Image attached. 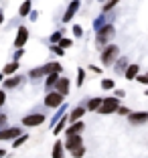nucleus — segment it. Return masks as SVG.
I'll use <instances>...</instances> for the list:
<instances>
[{
    "label": "nucleus",
    "mask_w": 148,
    "mask_h": 158,
    "mask_svg": "<svg viewBox=\"0 0 148 158\" xmlns=\"http://www.w3.org/2000/svg\"><path fill=\"white\" fill-rule=\"evenodd\" d=\"M59 71H61L59 63H47V65L39 67V69H32L28 75H31L32 79H37V77H41V75H51V73H59Z\"/></svg>",
    "instance_id": "f257e3e1"
},
{
    "label": "nucleus",
    "mask_w": 148,
    "mask_h": 158,
    "mask_svg": "<svg viewBox=\"0 0 148 158\" xmlns=\"http://www.w3.org/2000/svg\"><path fill=\"white\" fill-rule=\"evenodd\" d=\"M118 53H120V49H118L116 45H110V47H106V51L102 53V63H104V65H112V63L116 61Z\"/></svg>",
    "instance_id": "f03ea898"
},
{
    "label": "nucleus",
    "mask_w": 148,
    "mask_h": 158,
    "mask_svg": "<svg viewBox=\"0 0 148 158\" xmlns=\"http://www.w3.org/2000/svg\"><path fill=\"white\" fill-rule=\"evenodd\" d=\"M114 33H116V28L112 27V24H106L104 28H99L97 31V45H104L106 41H110L114 37Z\"/></svg>",
    "instance_id": "7ed1b4c3"
},
{
    "label": "nucleus",
    "mask_w": 148,
    "mask_h": 158,
    "mask_svg": "<svg viewBox=\"0 0 148 158\" xmlns=\"http://www.w3.org/2000/svg\"><path fill=\"white\" fill-rule=\"evenodd\" d=\"M61 102H63V95L57 93V91L47 93V98H45V106L47 107H61Z\"/></svg>",
    "instance_id": "20e7f679"
},
{
    "label": "nucleus",
    "mask_w": 148,
    "mask_h": 158,
    "mask_svg": "<svg viewBox=\"0 0 148 158\" xmlns=\"http://www.w3.org/2000/svg\"><path fill=\"white\" fill-rule=\"evenodd\" d=\"M118 110V99L116 98H108L102 102V107H99V114H112Z\"/></svg>",
    "instance_id": "39448f33"
},
{
    "label": "nucleus",
    "mask_w": 148,
    "mask_h": 158,
    "mask_svg": "<svg viewBox=\"0 0 148 158\" xmlns=\"http://www.w3.org/2000/svg\"><path fill=\"white\" fill-rule=\"evenodd\" d=\"M45 122V116H41V114H31V116L23 118V124L24 126H39Z\"/></svg>",
    "instance_id": "423d86ee"
},
{
    "label": "nucleus",
    "mask_w": 148,
    "mask_h": 158,
    "mask_svg": "<svg viewBox=\"0 0 148 158\" xmlns=\"http://www.w3.org/2000/svg\"><path fill=\"white\" fill-rule=\"evenodd\" d=\"M27 39H28V31L24 27H20L19 33H16V39H14V47H16V49H20V47L27 43Z\"/></svg>",
    "instance_id": "0eeeda50"
},
{
    "label": "nucleus",
    "mask_w": 148,
    "mask_h": 158,
    "mask_svg": "<svg viewBox=\"0 0 148 158\" xmlns=\"http://www.w3.org/2000/svg\"><path fill=\"white\" fill-rule=\"evenodd\" d=\"M79 4H81V2H79V0H73V2H71V4H69V8L65 10V14H63V23H69V20L73 19V14L77 12Z\"/></svg>",
    "instance_id": "6e6552de"
},
{
    "label": "nucleus",
    "mask_w": 148,
    "mask_h": 158,
    "mask_svg": "<svg viewBox=\"0 0 148 158\" xmlns=\"http://www.w3.org/2000/svg\"><path fill=\"white\" fill-rule=\"evenodd\" d=\"M20 134L19 128H8V130H0V140H16Z\"/></svg>",
    "instance_id": "1a4fd4ad"
},
{
    "label": "nucleus",
    "mask_w": 148,
    "mask_h": 158,
    "mask_svg": "<svg viewBox=\"0 0 148 158\" xmlns=\"http://www.w3.org/2000/svg\"><path fill=\"white\" fill-rule=\"evenodd\" d=\"M130 124H144V122H148V114L146 112H134L128 116Z\"/></svg>",
    "instance_id": "9d476101"
},
{
    "label": "nucleus",
    "mask_w": 148,
    "mask_h": 158,
    "mask_svg": "<svg viewBox=\"0 0 148 158\" xmlns=\"http://www.w3.org/2000/svg\"><path fill=\"white\" fill-rule=\"evenodd\" d=\"M83 144V138H81V136H69V138H67V142H65V146H67V150H75L77 148V146H81Z\"/></svg>",
    "instance_id": "9b49d317"
},
{
    "label": "nucleus",
    "mask_w": 148,
    "mask_h": 158,
    "mask_svg": "<svg viewBox=\"0 0 148 158\" xmlns=\"http://www.w3.org/2000/svg\"><path fill=\"white\" fill-rule=\"evenodd\" d=\"M83 122H75L73 126H71V128H67V138H69V136H81V132H83Z\"/></svg>",
    "instance_id": "f8f14e48"
},
{
    "label": "nucleus",
    "mask_w": 148,
    "mask_h": 158,
    "mask_svg": "<svg viewBox=\"0 0 148 158\" xmlns=\"http://www.w3.org/2000/svg\"><path fill=\"white\" fill-rule=\"evenodd\" d=\"M55 85H57V93H61V95L69 93V79H67V77H61Z\"/></svg>",
    "instance_id": "ddd939ff"
},
{
    "label": "nucleus",
    "mask_w": 148,
    "mask_h": 158,
    "mask_svg": "<svg viewBox=\"0 0 148 158\" xmlns=\"http://www.w3.org/2000/svg\"><path fill=\"white\" fill-rule=\"evenodd\" d=\"M83 114H85V107H77V110H73L71 112V116H69V122H79V118H83Z\"/></svg>",
    "instance_id": "4468645a"
},
{
    "label": "nucleus",
    "mask_w": 148,
    "mask_h": 158,
    "mask_svg": "<svg viewBox=\"0 0 148 158\" xmlns=\"http://www.w3.org/2000/svg\"><path fill=\"white\" fill-rule=\"evenodd\" d=\"M138 69H140L138 65H130V67H126V71H124L126 79H134L136 75H138Z\"/></svg>",
    "instance_id": "2eb2a0df"
},
{
    "label": "nucleus",
    "mask_w": 148,
    "mask_h": 158,
    "mask_svg": "<svg viewBox=\"0 0 148 158\" xmlns=\"http://www.w3.org/2000/svg\"><path fill=\"white\" fill-rule=\"evenodd\" d=\"M53 158H65L63 156V142H55V146H53Z\"/></svg>",
    "instance_id": "dca6fc26"
},
{
    "label": "nucleus",
    "mask_w": 148,
    "mask_h": 158,
    "mask_svg": "<svg viewBox=\"0 0 148 158\" xmlns=\"http://www.w3.org/2000/svg\"><path fill=\"white\" fill-rule=\"evenodd\" d=\"M102 102H104V99H99V98H93V99H89V103H87V110H99V107H102Z\"/></svg>",
    "instance_id": "f3484780"
},
{
    "label": "nucleus",
    "mask_w": 148,
    "mask_h": 158,
    "mask_svg": "<svg viewBox=\"0 0 148 158\" xmlns=\"http://www.w3.org/2000/svg\"><path fill=\"white\" fill-rule=\"evenodd\" d=\"M57 81H59V79H57V73H51L49 77H47V89H49V93H51V87L57 83Z\"/></svg>",
    "instance_id": "a211bd4d"
},
{
    "label": "nucleus",
    "mask_w": 148,
    "mask_h": 158,
    "mask_svg": "<svg viewBox=\"0 0 148 158\" xmlns=\"http://www.w3.org/2000/svg\"><path fill=\"white\" fill-rule=\"evenodd\" d=\"M20 81H23V77H12V79H8V81H6V83H4V87L12 89V87H16V85H19Z\"/></svg>",
    "instance_id": "6ab92c4d"
},
{
    "label": "nucleus",
    "mask_w": 148,
    "mask_h": 158,
    "mask_svg": "<svg viewBox=\"0 0 148 158\" xmlns=\"http://www.w3.org/2000/svg\"><path fill=\"white\" fill-rule=\"evenodd\" d=\"M83 154H85V146H83V144H81V146H77L75 150H71V156H73V158H81Z\"/></svg>",
    "instance_id": "aec40b11"
},
{
    "label": "nucleus",
    "mask_w": 148,
    "mask_h": 158,
    "mask_svg": "<svg viewBox=\"0 0 148 158\" xmlns=\"http://www.w3.org/2000/svg\"><path fill=\"white\" fill-rule=\"evenodd\" d=\"M16 69H19V63L14 61V63H8V65L4 67V73H6V75H12V73H14Z\"/></svg>",
    "instance_id": "412c9836"
},
{
    "label": "nucleus",
    "mask_w": 148,
    "mask_h": 158,
    "mask_svg": "<svg viewBox=\"0 0 148 158\" xmlns=\"http://www.w3.org/2000/svg\"><path fill=\"white\" fill-rule=\"evenodd\" d=\"M28 12H31V0L23 2V6H20V16H27Z\"/></svg>",
    "instance_id": "4be33fe9"
},
{
    "label": "nucleus",
    "mask_w": 148,
    "mask_h": 158,
    "mask_svg": "<svg viewBox=\"0 0 148 158\" xmlns=\"http://www.w3.org/2000/svg\"><path fill=\"white\" fill-rule=\"evenodd\" d=\"M126 63H128L126 59H120V61L116 63V69H114V71H118V73H122V71H124V67H126Z\"/></svg>",
    "instance_id": "5701e85b"
},
{
    "label": "nucleus",
    "mask_w": 148,
    "mask_h": 158,
    "mask_svg": "<svg viewBox=\"0 0 148 158\" xmlns=\"http://www.w3.org/2000/svg\"><path fill=\"white\" fill-rule=\"evenodd\" d=\"M24 142H27V136H19V138H16V140H14V148H19V146L20 144H24Z\"/></svg>",
    "instance_id": "b1692460"
},
{
    "label": "nucleus",
    "mask_w": 148,
    "mask_h": 158,
    "mask_svg": "<svg viewBox=\"0 0 148 158\" xmlns=\"http://www.w3.org/2000/svg\"><path fill=\"white\" fill-rule=\"evenodd\" d=\"M102 87L104 89H112V87H114V81H112V79H104V81H102Z\"/></svg>",
    "instance_id": "393cba45"
},
{
    "label": "nucleus",
    "mask_w": 148,
    "mask_h": 158,
    "mask_svg": "<svg viewBox=\"0 0 148 158\" xmlns=\"http://www.w3.org/2000/svg\"><path fill=\"white\" fill-rule=\"evenodd\" d=\"M65 122H67V118H61V120H59V124L55 126V132H57V134H59V132L63 130V126H65Z\"/></svg>",
    "instance_id": "a878e982"
},
{
    "label": "nucleus",
    "mask_w": 148,
    "mask_h": 158,
    "mask_svg": "<svg viewBox=\"0 0 148 158\" xmlns=\"http://www.w3.org/2000/svg\"><path fill=\"white\" fill-rule=\"evenodd\" d=\"M83 79H85V73H83V69H79L77 71V85L83 83Z\"/></svg>",
    "instance_id": "bb28decb"
},
{
    "label": "nucleus",
    "mask_w": 148,
    "mask_h": 158,
    "mask_svg": "<svg viewBox=\"0 0 148 158\" xmlns=\"http://www.w3.org/2000/svg\"><path fill=\"white\" fill-rule=\"evenodd\" d=\"M73 35H75V37H81V35H83V28L79 27V24H75V27H73Z\"/></svg>",
    "instance_id": "cd10ccee"
},
{
    "label": "nucleus",
    "mask_w": 148,
    "mask_h": 158,
    "mask_svg": "<svg viewBox=\"0 0 148 158\" xmlns=\"http://www.w3.org/2000/svg\"><path fill=\"white\" fill-rule=\"evenodd\" d=\"M61 49H69V47H71V41H69V39H61Z\"/></svg>",
    "instance_id": "c85d7f7f"
},
{
    "label": "nucleus",
    "mask_w": 148,
    "mask_h": 158,
    "mask_svg": "<svg viewBox=\"0 0 148 158\" xmlns=\"http://www.w3.org/2000/svg\"><path fill=\"white\" fill-rule=\"evenodd\" d=\"M118 2H120V0H108V4H104V8L108 10V8H112V6H116Z\"/></svg>",
    "instance_id": "c756f323"
},
{
    "label": "nucleus",
    "mask_w": 148,
    "mask_h": 158,
    "mask_svg": "<svg viewBox=\"0 0 148 158\" xmlns=\"http://www.w3.org/2000/svg\"><path fill=\"white\" fill-rule=\"evenodd\" d=\"M23 55H24V51H23V49H19V51L14 53V61L19 63V59H20V57H23Z\"/></svg>",
    "instance_id": "7c9ffc66"
},
{
    "label": "nucleus",
    "mask_w": 148,
    "mask_h": 158,
    "mask_svg": "<svg viewBox=\"0 0 148 158\" xmlns=\"http://www.w3.org/2000/svg\"><path fill=\"white\" fill-rule=\"evenodd\" d=\"M51 51L55 53V55H65V53H63V49H61V47H53Z\"/></svg>",
    "instance_id": "2f4dec72"
},
{
    "label": "nucleus",
    "mask_w": 148,
    "mask_h": 158,
    "mask_svg": "<svg viewBox=\"0 0 148 158\" xmlns=\"http://www.w3.org/2000/svg\"><path fill=\"white\" fill-rule=\"evenodd\" d=\"M51 41H53V43L61 41V33H53V35H51Z\"/></svg>",
    "instance_id": "473e14b6"
},
{
    "label": "nucleus",
    "mask_w": 148,
    "mask_h": 158,
    "mask_svg": "<svg viewBox=\"0 0 148 158\" xmlns=\"http://www.w3.org/2000/svg\"><path fill=\"white\" fill-rule=\"evenodd\" d=\"M6 102V93L4 91H0V107H2V103Z\"/></svg>",
    "instance_id": "72a5a7b5"
},
{
    "label": "nucleus",
    "mask_w": 148,
    "mask_h": 158,
    "mask_svg": "<svg viewBox=\"0 0 148 158\" xmlns=\"http://www.w3.org/2000/svg\"><path fill=\"white\" fill-rule=\"evenodd\" d=\"M138 81H140V83H148V75H140Z\"/></svg>",
    "instance_id": "f704fd0d"
},
{
    "label": "nucleus",
    "mask_w": 148,
    "mask_h": 158,
    "mask_svg": "<svg viewBox=\"0 0 148 158\" xmlns=\"http://www.w3.org/2000/svg\"><path fill=\"white\" fill-rule=\"evenodd\" d=\"M118 112H120L122 116H126V114H128V107H118Z\"/></svg>",
    "instance_id": "c9c22d12"
},
{
    "label": "nucleus",
    "mask_w": 148,
    "mask_h": 158,
    "mask_svg": "<svg viewBox=\"0 0 148 158\" xmlns=\"http://www.w3.org/2000/svg\"><path fill=\"white\" fill-rule=\"evenodd\" d=\"M4 154H6V152H4V150H2V148H0V158H2V156H4Z\"/></svg>",
    "instance_id": "e433bc0d"
},
{
    "label": "nucleus",
    "mask_w": 148,
    "mask_h": 158,
    "mask_svg": "<svg viewBox=\"0 0 148 158\" xmlns=\"http://www.w3.org/2000/svg\"><path fill=\"white\" fill-rule=\"evenodd\" d=\"M2 19H4V16H2V12H0V23H2Z\"/></svg>",
    "instance_id": "4c0bfd02"
},
{
    "label": "nucleus",
    "mask_w": 148,
    "mask_h": 158,
    "mask_svg": "<svg viewBox=\"0 0 148 158\" xmlns=\"http://www.w3.org/2000/svg\"><path fill=\"white\" fill-rule=\"evenodd\" d=\"M0 81H2V75H0Z\"/></svg>",
    "instance_id": "58836bf2"
}]
</instances>
